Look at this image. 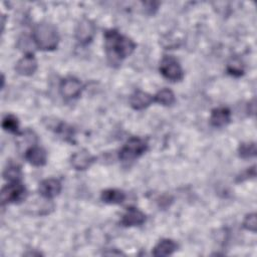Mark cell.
<instances>
[{"mask_svg":"<svg viewBox=\"0 0 257 257\" xmlns=\"http://www.w3.org/2000/svg\"><path fill=\"white\" fill-rule=\"evenodd\" d=\"M146 222V215L141 210L130 207L125 210L120 219V224L123 227H134L141 226Z\"/></svg>","mask_w":257,"mask_h":257,"instance_id":"12","label":"cell"},{"mask_svg":"<svg viewBox=\"0 0 257 257\" xmlns=\"http://www.w3.org/2000/svg\"><path fill=\"white\" fill-rule=\"evenodd\" d=\"M95 161V157L92 156L87 150H80L75 152L70 158V164L76 171L87 170Z\"/></svg>","mask_w":257,"mask_h":257,"instance_id":"8","label":"cell"},{"mask_svg":"<svg viewBox=\"0 0 257 257\" xmlns=\"http://www.w3.org/2000/svg\"><path fill=\"white\" fill-rule=\"evenodd\" d=\"M155 102H158L165 106L173 105L176 102V97L174 92L169 88H162L154 95Z\"/></svg>","mask_w":257,"mask_h":257,"instance_id":"17","label":"cell"},{"mask_svg":"<svg viewBox=\"0 0 257 257\" xmlns=\"http://www.w3.org/2000/svg\"><path fill=\"white\" fill-rule=\"evenodd\" d=\"M62 186L58 179L49 178L40 182L38 186L39 194L45 199H53L59 195Z\"/></svg>","mask_w":257,"mask_h":257,"instance_id":"9","label":"cell"},{"mask_svg":"<svg viewBox=\"0 0 257 257\" xmlns=\"http://www.w3.org/2000/svg\"><path fill=\"white\" fill-rule=\"evenodd\" d=\"M2 127L4 131L11 134H19V121L18 118L13 114H7L3 117Z\"/></svg>","mask_w":257,"mask_h":257,"instance_id":"18","label":"cell"},{"mask_svg":"<svg viewBox=\"0 0 257 257\" xmlns=\"http://www.w3.org/2000/svg\"><path fill=\"white\" fill-rule=\"evenodd\" d=\"M95 33V26L89 19H82L75 28V38L81 44H88Z\"/></svg>","mask_w":257,"mask_h":257,"instance_id":"7","label":"cell"},{"mask_svg":"<svg viewBox=\"0 0 257 257\" xmlns=\"http://www.w3.org/2000/svg\"><path fill=\"white\" fill-rule=\"evenodd\" d=\"M148 150L147 142L139 137H133L120 148L118 159L121 162H133L144 155Z\"/></svg>","mask_w":257,"mask_h":257,"instance_id":"3","label":"cell"},{"mask_svg":"<svg viewBox=\"0 0 257 257\" xmlns=\"http://www.w3.org/2000/svg\"><path fill=\"white\" fill-rule=\"evenodd\" d=\"M178 249V244L172 239H162L158 242V244L154 247L152 254L154 256H169L172 255Z\"/></svg>","mask_w":257,"mask_h":257,"instance_id":"15","label":"cell"},{"mask_svg":"<svg viewBox=\"0 0 257 257\" xmlns=\"http://www.w3.org/2000/svg\"><path fill=\"white\" fill-rule=\"evenodd\" d=\"M210 123L214 127H223L231 120V111L228 107H216L211 111Z\"/></svg>","mask_w":257,"mask_h":257,"instance_id":"14","label":"cell"},{"mask_svg":"<svg viewBox=\"0 0 257 257\" xmlns=\"http://www.w3.org/2000/svg\"><path fill=\"white\" fill-rule=\"evenodd\" d=\"M243 228L251 232H256V214L255 213L248 214L245 217L243 221Z\"/></svg>","mask_w":257,"mask_h":257,"instance_id":"22","label":"cell"},{"mask_svg":"<svg viewBox=\"0 0 257 257\" xmlns=\"http://www.w3.org/2000/svg\"><path fill=\"white\" fill-rule=\"evenodd\" d=\"M27 191L21 181L9 182L1 190L2 204H19L25 200Z\"/></svg>","mask_w":257,"mask_h":257,"instance_id":"4","label":"cell"},{"mask_svg":"<svg viewBox=\"0 0 257 257\" xmlns=\"http://www.w3.org/2000/svg\"><path fill=\"white\" fill-rule=\"evenodd\" d=\"M32 37L35 45L40 50L51 51L58 46L59 34L53 24L46 22L36 24L33 29Z\"/></svg>","mask_w":257,"mask_h":257,"instance_id":"2","label":"cell"},{"mask_svg":"<svg viewBox=\"0 0 257 257\" xmlns=\"http://www.w3.org/2000/svg\"><path fill=\"white\" fill-rule=\"evenodd\" d=\"M128 102L134 109L142 110L150 106L153 102H155V99L154 95L141 89H137L131 94Z\"/></svg>","mask_w":257,"mask_h":257,"instance_id":"11","label":"cell"},{"mask_svg":"<svg viewBox=\"0 0 257 257\" xmlns=\"http://www.w3.org/2000/svg\"><path fill=\"white\" fill-rule=\"evenodd\" d=\"M3 177L5 180L8 182H13V181H21L22 177V172L19 166L15 164L9 165L3 172Z\"/></svg>","mask_w":257,"mask_h":257,"instance_id":"19","label":"cell"},{"mask_svg":"<svg viewBox=\"0 0 257 257\" xmlns=\"http://www.w3.org/2000/svg\"><path fill=\"white\" fill-rule=\"evenodd\" d=\"M227 72L233 76H241L244 73V65L238 58L231 59L227 64Z\"/></svg>","mask_w":257,"mask_h":257,"instance_id":"21","label":"cell"},{"mask_svg":"<svg viewBox=\"0 0 257 257\" xmlns=\"http://www.w3.org/2000/svg\"><path fill=\"white\" fill-rule=\"evenodd\" d=\"M25 160L32 166L42 167L47 162V153L43 148L31 146L24 153Z\"/></svg>","mask_w":257,"mask_h":257,"instance_id":"13","label":"cell"},{"mask_svg":"<svg viewBox=\"0 0 257 257\" xmlns=\"http://www.w3.org/2000/svg\"><path fill=\"white\" fill-rule=\"evenodd\" d=\"M37 60L32 53L25 54L15 64V71L24 76L32 75L37 69Z\"/></svg>","mask_w":257,"mask_h":257,"instance_id":"10","label":"cell"},{"mask_svg":"<svg viewBox=\"0 0 257 257\" xmlns=\"http://www.w3.org/2000/svg\"><path fill=\"white\" fill-rule=\"evenodd\" d=\"M100 199L105 204H121L125 200V193L118 189H106L101 192Z\"/></svg>","mask_w":257,"mask_h":257,"instance_id":"16","label":"cell"},{"mask_svg":"<svg viewBox=\"0 0 257 257\" xmlns=\"http://www.w3.org/2000/svg\"><path fill=\"white\" fill-rule=\"evenodd\" d=\"M159 69L161 74L171 81H180L184 77V71L179 61L172 55H165L162 58Z\"/></svg>","mask_w":257,"mask_h":257,"instance_id":"5","label":"cell"},{"mask_svg":"<svg viewBox=\"0 0 257 257\" xmlns=\"http://www.w3.org/2000/svg\"><path fill=\"white\" fill-rule=\"evenodd\" d=\"M82 88L83 86L80 80L73 76H68L63 78L59 84L60 94L65 98L78 97L82 91Z\"/></svg>","mask_w":257,"mask_h":257,"instance_id":"6","label":"cell"},{"mask_svg":"<svg viewBox=\"0 0 257 257\" xmlns=\"http://www.w3.org/2000/svg\"><path fill=\"white\" fill-rule=\"evenodd\" d=\"M238 155L242 159H250L256 156L255 143H242L238 148Z\"/></svg>","mask_w":257,"mask_h":257,"instance_id":"20","label":"cell"},{"mask_svg":"<svg viewBox=\"0 0 257 257\" xmlns=\"http://www.w3.org/2000/svg\"><path fill=\"white\" fill-rule=\"evenodd\" d=\"M103 36L106 57L111 65L120 64L137 47V44L131 38L122 35L116 29L106 30Z\"/></svg>","mask_w":257,"mask_h":257,"instance_id":"1","label":"cell"}]
</instances>
